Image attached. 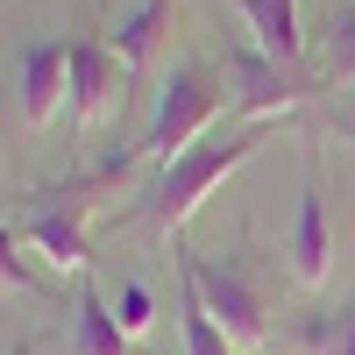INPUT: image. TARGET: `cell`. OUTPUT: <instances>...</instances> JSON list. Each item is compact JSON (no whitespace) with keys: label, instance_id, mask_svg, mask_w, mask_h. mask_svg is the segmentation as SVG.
Here are the masks:
<instances>
[{"label":"cell","instance_id":"5","mask_svg":"<svg viewBox=\"0 0 355 355\" xmlns=\"http://www.w3.org/2000/svg\"><path fill=\"white\" fill-rule=\"evenodd\" d=\"M227 93H234V107L249 114V121H277V114H291L299 100H313L320 85L299 71V64H270V57H256V50H234L227 57Z\"/></svg>","mask_w":355,"mask_h":355},{"label":"cell","instance_id":"7","mask_svg":"<svg viewBox=\"0 0 355 355\" xmlns=\"http://www.w3.org/2000/svg\"><path fill=\"white\" fill-rule=\"evenodd\" d=\"M114 78H128L121 71V57H114V43H93V36H78L71 43V128H100L114 100H121V85Z\"/></svg>","mask_w":355,"mask_h":355},{"label":"cell","instance_id":"8","mask_svg":"<svg viewBox=\"0 0 355 355\" xmlns=\"http://www.w3.org/2000/svg\"><path fill=\"white\" fill-rule=\"evenodd\" d=\"M57 107H71V43H28L21 50V121L50 128Z\"/></svg>","mask_w":355,"mask_h":355},{"label":"cell","instance_id":"13","mask_svg":"<svg viewBox=\"0 0 355 355\" xmlns=\"http://www.w3.org/2000/svg\"><path fill=\"white\" fill-rule=\"evenodd\" d=\"M43 277H36V263L21 256V227H8L0 220V291H36Z\"/></svg>","mask_w":355,"mask_h":355},{"label":"cell","instance_id":"11","mask_svg":"<svg viewBox=\"0 0 355 355\" xmlns=\"http://www.w3.org/2000/svg\"><path fill=\"white\" fill-rule=\"evenodd\" d=\"M71 355H135V334L114 320L100 299V284H78V313H71Z\"/></svg>","mask_w":355,"mask_h":355},{"label":"cell","instance_id":"12","mask_svg":"<svg viewBox=\"0 0 355 355\" xmlns=\"http://www.w3.org/2000/svg\"><path fill=\"white\" fill-rule=\"evenodd\" d=\"M178 341H185V355H234V341L214 327V313H206L199 284L178 270Z\"/></svg>","mask_w":355,"mask_h":355},{"label":"cell","instance_id":"6","mask_svg":"<svg viewBox=\"0 0 355 355\" xmlns=\"http://www.w3.org/2000/svg\"><path fill=\"white\" fill-rule=\"evenodd\" d=\"M284 270L299 291H320L334 270V227H327V192H320V171L306 164V185H299V214H291L284 234Z\"/></svg>","mask_w":355,"mask_h":355},{"label":"cell","instance_id":"1","mask_svg":"<svg viewBox=\"0 0 355 355\" xmlns=\"http://www.w3.org/2000/svg\"><path fill=\"white\" fill-rule=\"evenodd\" d=\"M270 128H277V121H234L227 135H206V142H192L185 157H171L164 178H157V192H150V206H142V220H150L157 234H178L234 171L263 150V142H270Z\"/></svg>","mask_w":355,"mask_h":355},{"label":"cell","instance_id":"10","mask_svg":"<svg viewBox=\"0 0 355 355\" xmlns=\"http://www.w3.org/2000/svg\"><path fill=\"white\" fill-rule=\"evenodd\" d=\"M234 15L249 21V50L270 57V64H299V0H234Z\"/></svg>","mask_w":355,"mask_h":355},{"label":"cell","instance_id":"4","mask_svg":"<svg viewBox=\"0 0 355 355\" xmlns=\"http://www.w3.org/2000/svg\"><path fill=\"white\" fill-rule=\"evenodd\" d=\"M171 263L199 284V299H206V313H214V327L234 341V355L270 348V313H263V291H256V277H249L234 256H199V249L178 242Z\"/></svg>","mask_w":355,"mask_h":355},{"label":"cell","instance_id":"2","mask_svg":"<svg viewBox=\"0 0 355 355\" xmlns=\"http://www.w3.org/2000/svg\"><path fill=\"white\" fill-rule=\"evenodd\" d=\"M128 164H135V150L107 157V171H100V178H71V185L43 192V199L21 214V249H36L50 270L85 277V270H93V242H85V214H93V192L121 185V178H128Z\"/></svg>","mask_w":355,"mask_h":355},{"label":"cell","instance_id":"14","mask_svg":"<svg viewBox=\"0 0 355 355\" xmlns=\"http://www.w3.org/2000/svg\"><path fill=\"white\" fill-rule=\"evenodd\" d=\"M114 320H121L135 341L150 334V327H157V299H150V284H135V277H128L121 291H114Z\"/></svg>","mask_w":355,"mask_h":355},{"label":"cell","instance_id":"17","mask_svg":"<svg viewBox=\"0 0 355 355\" xmlns=\"http://www.w3.org/2000/svg\"><path fill=\"white\" fill-rule=\"evenodd\" d=\"M15 355H36V348H28V341H15Z\"/></svg>","mask_w":355,"mask_h":355},{"label":"cell","instance_id":"9","mask_svg":"<svg viewBox=\"0 0 355 355\" xmlns=\"http://www.w3.org/2000/svg\"><path fill=\"white\" fill-rule=\"evenodd\" d=\"M171 8H178V0H142V8L114 28V57H121L128 85H150V78H157L164 43H171Z\"/></svg>","mask_w":355,"mask_h":355},{"label":"cell","instance_id":"16","mask_svg":"<svg viewBox=\"0 0 355 355\" xmlns=\"http://www.w3.org/2000/svg\"><path fill=\"white\" fill-rule=\"evenodd\" d=\"M327 71H334L341 85L355 78V8L334 15V28H327Z\"/></svg>","mask_w":355,"mask_h":355},{"label":"cell","instance_id":"15","mask_svg":"<svg viewBox=\"0 0 355 355\" xmlns=\"http://www.w3.org/2000/svg\"><path fill=\"white\" fill-rule=\"evenodd\" d=\"M306 341H313L320 355H355V306H341V313H320Z\"/></svg>","mask_w":355,"mask_h":355},{"label":"cell","instance_id":"3","mask_svg":"<svg viewBox=\"0 0 355 355\" xmlns=\"http://www.w3.org/2000/svg\"><path fill=\"white\" fill-rule=\"evenodd\" d=\"M220 114H227V85L206 71V64H178V71L157 85V100H150V128H142L135 150L157 157V164H171V157H185L192 142L220 121Z\"/></svg>","mask_w":355,"mask_h":355}]
</instances>
